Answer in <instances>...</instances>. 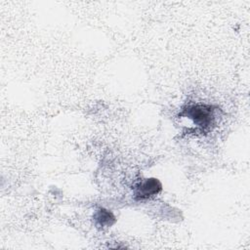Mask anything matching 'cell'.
<instances>
[{
  "instance_id": "1",
  "label": "cell",
  "mask_w": 250,
  "mask_h": 250,
  "mask_svg": "<svg viewBox=\"0 0 250 250\" xmlns=\"http://www.w3.org/2000/svg\"><path fill=\"white\" fill-rule=\"evenodd\" d=\"M188 116L200 126L209 125L213 118L212 110L206 105H193L188 107Z\"/></svg>"
},
{
  "instance_id": "2",
  "label": "cell",
  "mask_w": 250,
  "mask_h": 250,
  "mask_svg": "<svg viewBox=\"0 0 250 250\" xmlns=\"http://www.w3.org/2000/svg\"><path fill=\"white\" fill-rule=\"evenodd\" d=\"M161 190V184L156 179H146L141 183L137 188L135 194L137 197L143 199L158 193Z\"/></svg>"
},
{
  "instance_id": "3",
  "label": "cell",
  "mask_w": 250,
  "mask_h": 250,
  "mask_svg": "<svg viewBox=\"0 0 250 250\" xmlns=\"http://www.w3.org/2000/svg\"><path fill=\"white\" fill-rule=\"evenodd\" d=\"M95 220L101 227L111 226L114 222V216L107 210L101 209L95 214Z\"/></svg>"
}]
</instances>
